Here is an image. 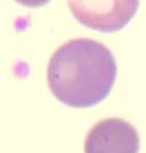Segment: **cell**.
<instances>
[{
    "label": "cell",
    "mask_w": 146,
    "mask_h": 153,
    "mask_svg": "<svg viewBox=\"0 0 146 153\" xmlns=\"http://www.w3.org/2000/svg\"><path fill=\"white\" fill-rule=\"evenodd\" d=\"M112 52L102 43L78 38L61 45L47 68V83L54 97L75 108H87L110 95L117 80Z\"/></svg>",
    "instance_id": "obj_1"
},
{
    "label": "cell",
    "mask_w": 146,
    "mask_h": 153,
    "mask_svg": "<svg viewBox=\"0 0 146 153\" xmlns=\"http://www.w3.org/2000/svg\"><path fill=\"white\" fill-rule=\"evenodd\" d=\"M68 3L79 23L104 33L124 29L139 7V0H68Z\"/></svg>",
    "instance_id": "obj_2"
},
{
    "label": "cell",
    "mask_w": 146,
    "mask_h": 153,
    "mask_svg": "<svg viewBox=\"0 0 146 153\" xmlns=\"http://www.w3.org/2000/svg\"><path fill=\"white\" fill-rule=\"evenodd\" d=\"M140 137L133 125L122 118L98 122L86 136L85 153H138Z\"/></svg>",
    "instance_id": "obj_3"
},
{
    "label": "cell",
    "mask_w": 146,
    "mask_h": 153,
    "mask_svg": "<svg viewBox=\"0 0 146 153\" xmlns=\"http://www.w3.org/2000/svg\"><path fill=\"white\" fill-rule=\"evenodd\" d=\"M16 1L27 7H41L49 3L51 0H16Z\"/></svg>",
    "instance_id": "obj_4"
}]
</instances>
